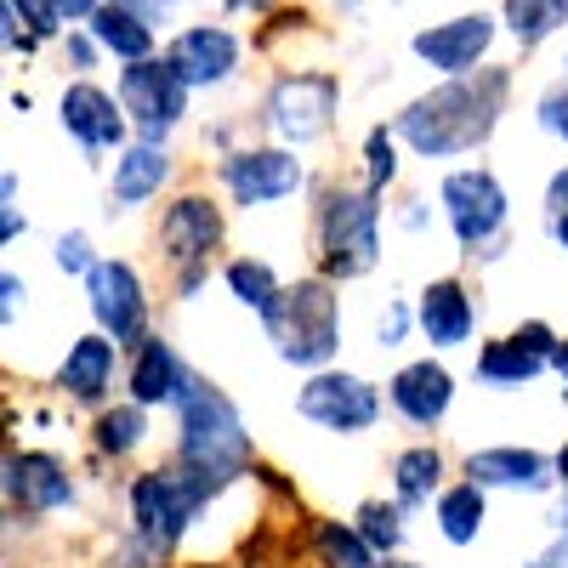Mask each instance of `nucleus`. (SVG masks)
Here are the masks:
<instances>
[{"label": "nucleus", "instance_id": "nucleus-40", "mask_svg": "<svg viewBox=\"0 0 568 568\" xmlns=\"http://www.w3.org/2000/svg\"><path fill=\"white\" fill-rule=\"evenodd\" d=\"M546 205H551V211H562V205H568V171H557V176H551V194H546Z\"/></svg>", "mask_w": 568, "mask_h": 568}, {"label": "nucleus", "instance_id": "nucleus-8", "mask_svg": "<svg viewBox=\"0 0 568 568\" xmlns=\"http://www.w3.org/2000/svg\"><path fill=\"white\" fill-rule=\"evenodd\" d=\"M444 211H449L455 240L471 256H478L506 227V194H500V182L489 171H455V176H444Z\"/></svg>", "mask_w": 568, "mask_h": 568}, {"label": "nucleus", "instance_id": "nucleus-1", "mask_svg": "<svg viewBox=\"0 0 568 568\" xmlns=\"http://www.w3.org/2000/svg\"><path fill=\"white\" fill-rule=\"evenodd\" d=\"M506 103V69H484L478 80L471 74H449V85L426 91L398 114V136L409 142L415 154L444 160V154H466L495 131Z\"/></svg>", "mask_w": 568, "mask_h": 568}, {"label": "nucleus", "instance_id": "nucleus-46", "mask_svg": "<svg viewBox=\"0 0 568 568\" xmlns=\"http://www.w3.org/2000/svg\"><path fill=\"white\" fill-rule=\"evenodd\" d=\"M393 568H415V562H393Z\"/></svg>", "mask_w": 568, "mask_h": 568}, {"label": "nucleus", "instance_id": "nucleus-37", "mask_svg": "<svg viewBox=\"0 0 568 568\" xmlns=\"http://www.w3.org/2000/svg\"><path fill=\"white\" fill-rule=\"evenodd\" d=\"M52 7H58V18H63V23H80V18H91V12H98L103 0H52Z\"/></svg>", "mask_w": 568, "mask_h": 568}, {"label": "nucleus", "instance_id": "nucleus-35", "mask_svg": "<svg viewBox=\"0 0 568 568\" xmlns=\"http://www.w3.org/2000/svg\"><path fill=\"white\" fill-rule=\"evenodd\" d=\"M540 125L568 142V85H557V91H546V98H540Z\"/></svg>", "mask_w": 568, "mask_h": 568}, {"label": "nucleus", "instance_id": "nucleus-27", "mask_svg": "<svg viewBox=\"0 0 568 568\" xmlns=\"http://www.w3.org/2000/svg\"><path fill=\"white\" fill-rule=\"evenodd\" d=\"M562 23H568V0H506V29L524 45H540Z\"/></svg>", "mask_w": 568, "mask_h": 568}, {"label": "nucleus", "instance_id": "nucleus-24", "mask_svg": "<svg viewBox=\"0 0 568 568\" xmlns=\"http://www.w3.org/2000/svg\"><path fill=\"white\" fill-rule=\"evenodd\" d=\"M171 176V160L154 149V142H136V149H125L114 160V205H142V200H154L160 194V182Z\"/></svg>", "mask_w": 568, "mask_h": 568}, {"label": "nucleus", "instance_id": "nucleus-7", "mask_svg": "<svg viewBox=\"0 0 568 568\" xmlns=\"http://www.w3.org/2000/svg\"><path fill=\"white\" fill-rule=\"evenodd\" d=\"M296 409L307 420H318L324 433H364V426H375V415H382V398H375V387L364 375L324 369L296 393Z\"/></svg>", "mask_w": 568, "mask_h": 568}, {"label": "nucleus", "instance_id": "nucleus-10", "mask_svg": "<svg viewBox=\"0 0 568 568\" xmlns=\"http://www.w3.org/2000/svg\"><path fill=\"white\" fill-rule=\"evenodd\" d=\"M91 284V313H98L103 336H114L120 347L142 342V324H149V296H142V284L125 262H98L85 273Z\"/></svg>", "mask_w": 568, "mask_h": 568}, {"label": "nucleus", "instance_id": "nucleus-29", "mask_svg": "<svg viewBox=\"0 0 568 568\" xmlns=\"http://www.w3.org/2000/svg\"><path fill=\"white\" fill-rule=\"evenodd\" d=\"M149 404H120L98 420V449L103 455H131L142 444V433H149V415H142Z\"/></svg>", "mask_w": 568, "mask_h": 568}, {"label": "nucleus", "instance_id": "nucleus-16", "mask_svg": "<svg viewBox=\"0 0 568 568\" xmlns=\"http://www.w3.org/2000/svg\"><path fill=\"white\" fill-rule=\"evenodd\" d=\"M160 240H165L171 262H182V267H205V251L222 240V211H216L211 200H200V194H187V200H176V205L165 211Z\"/></svg>", "mask_w": 568, "mask_h": 568}, {"label": "nucleus", "instance_id": "nucleus-42", "mask_svg": "<svg viewBox=\"0 0 568 568\" xmlns=\"http://www.w3.org/2000/svg\"><path fill=\"white\" fill-rule=\"evenodd\" d=\"M551 240H557V245H568V205H562V211H551Z\"/></svg>", "mask_w": 568, "mask_h": 568}, {"label": "nucleus", "instance_id": "nucleus-4", "mask_svg": "<svg viewBox=\"0 0 568 568\" xmlns=\"http://www.w3.org/2000/svg\"><path fill=\"white\" fill-rule=\"evenodd\" d=\"M182 460L216 471L222 484L240 478L251 460V433H245L240 409L211 382H187V393H182Z\"/></svg>", "mask_w": 568, "mask_h": 568}, {"label": "nucleus", "instance_id": "nucleus-34", "mask_svg": "<svg viewBox=\"0 0 568 568\" xmlns=\"http://www.w3.org/2000/svg\"><path fill=\"white\" fill-rule=\"evenodd\" d=\"M58 267L63 273H91V267H98V262H91L85 233H63V240H58Z\"/></svg>", "mask_w": 568, "mask_h": 568}, {"label": "nucleus", "instance_id": "nucleus-3", "mask_svg": "<svg viewBox=\"0 0 568 568\" xmlns=\"http://www.w3.org/2000/svg\"><path fill=\"white\" fill-rule=\"evenodd\" d=\"M267 318V336L278 347L284 364H302V369H318L329 364V353L342 347V318H336V291L324 278H302V284H284L273 296V307L262 313Z\"/></svg>", "mask_w": 568, "mask_h": 568}, {"label": "nucleus", "instance_id": "nucleus-38", "mask_svg": "<svg viewBox=\"0 0 568 568\" xmlns=\"http://www.w3.org/2000/svg\"><path fill=\"white\" fill-rule=\"evenodd\" d=\"M404 329H409V313H404V307H393V313H387V318H382V342H387V347H393V342H398V336H404Z\"/></svg>", "mask_w": 568, "mask_h": 568}, {"label": "nucleus", "instance_id": "nucleus-39", "mask_svg": "<svg viewBox=\"0 0 568 568\" xmlns=\"http://www.w3.org/2000/svg\"><path fill=\"white\" fill-rule=\"evenodd\" d=\"M0 291H7V302H0V313L12 318V313H18V296H23V284H18V278L7 273V278H0Z\"/></svg>", "mask_w": 568, "mask_h": 568}, {"label": "nucleus", "instance_id": "nucleus-5", "mask_svg": "<svg viewBox=\"0 0 568 568\" xmlns=\"http://www.w3.org/2000/svg\"><path fill=\"white\" fill-rule=\"evenodd\" d=\"M375 227H382V211H375V187L369 194H353V187H336L318 211V251H324V273L329 278H358L375 267Z\"/></svg>", "mask_w": 568, "mask_h": 568}, {"label": "nucleus", "instance_id": "nucleus-20", "mask_svg": "<svg viewBox=\"0 0 568 568\" xmlns=\"http://www.w3.org/2000/svg\"><path fill=\"white\" fill-rule=\"evenodd\" d=\"M415 324H420V336L433 342V347H460L471 336V302L455 278H438V284H426L420 291V307H415Z\"/></svg>", "mask_w": 568, "mask_h": 568}, {"label": "nucleus", "instance_id": "nucleus-11", "mask_svg": "<svg viewBox=\"0 0 568 568\" xmlns=\"http://www.w3.org/2000/svg\"><path fill=\"white\" fill-rule=\"evenodd\" d=\"M222 182L240 205H273L302 187V165L284 149H245V154L222 160Z\"/></svg>", "mask_w": 568, "mask_h": 568}, {"label": "nucleus", "instance_id": "nucleus-19", "mask_svg": "<svg viewBox=\"0 0 568 568\" xmlns=\"http://www.w3.org/2000/svg\"><path fill=\"white\" fill-rule=\"evenodd\" d=\"M182 393H187L182 358L160 336H142L136 342V364H131V398L136 404H182Z\"/></svg>", "mask_w": 568, "mask_h": 568}, {"label": "nucleus", "instance_id": "nucleus-9", "mask_svg": "<svg viewBox=\"0 0 568 568\" xmlns=\"http://www.w3.org/2000/svg\"><path fill=\"white\" fill-rule=\"evenodd\" d=\"M329 114H336V80L329 74H291V80H278L273 98H267V120L284 142L324 136Z\"/></svg>", "mask_w": 568, "mask_h": 568}, {"label": "nucleus", "instance_id": "nucleus-43", "mask_svg": "<svg viewBox=\"0 0 568 568\" xmlns=\"http://www.w3.org/2000/svg\"><path fill=\"white\" fill-rule=\"evenodd\" d=\"M0 233H7V245L23 233V222H18V211H12V205H7V216H0Z\"/></svg>", "mask_w": 568, "mask_h": 568}, {"label": "nucleus", "instance_id": "nucleus-45", "mask_svg": "<svg viewBox=\"0 0 568 568\" xmlns=\"http://www.w3.org/2000/svg\"><path fill=\"white\" fill-rule=\"evenodd\" d=\"M557 478H562V484H568V444H562V449H557Z\"/></svg>", "mask_w": 568, "mask_h": 568}, {"label": "nucleus", "instance_id": "nucleus-6", "mask_svg": "<svg viewBox=\"0 0 568 568\" xmlns=\"http://www.w3.org/2000/svg\"><path fill=\"white\" fill-rule=\"evenodd\" d=\"M120 103H125V114L136 120L142 136L160 142L187 109V80L171 58H136L120 74Z\"/></svg>", "mask_w": 568, "mask_h": 568}, {"label": "nucleus", "instance_id": "nucleus-28", "mask_svg": "<svg viewBox=\"0 0 568 568\" xmlns=\"http://www.w3.org/2000/svg\"><path fill=\"white\" fill-rule=\"evenodd\" d=\"M318 557L329 562V568H375V551L358 529H347V524H318Z\"/></svg>", "mask_w": 568, "mask_h": 568}, {"label": "nucleus", "instance_id": "nucleus-2", "mask_svg": "<svg viewBox=\"0 0 568 568\" xmlns=\"http://www.w3.org/2000/svg\"><path fill=\"white\" fill-rule=\"evenodd\" d=\"M222 489L216 471L205 466H171V471H142V478L131 484V524H136V546L149 557H165L182 529L194 524V511Z\"/></svg>", "mask_w": 568, "mask_h": 568}, {"label": "nucleus", "instance_id": "nucleus-13", "mask_svg": "<svg viewBox=\"0 0 568 568\" xmlns=\"http://www.w3.org/2000/svg\"><path fill=\"white\" fill-rule=\"evenodd\" d=\"M551 353H557V336L535 318V324L517 329V336L489 342V347L478 353V375H484L489 387H524V382H535V375L551 364Z\"/></svg>", "mask_w": 568, "mask_h": 568}, {"label": "nucleus", "instance_id": "nucleus-33", "mask_svg": "<svg viewBox=\"0 0 568 568\" xmlns=\"http://www.w3.org/2000/svg\"><path fill=\"white\" fill-rule=\"evenodd\" d=\"M364 160H369V187H387V182L398 176V154H393V136H387V131H369Z\"/></svg>", "mask_w": 568, "mask_h": 568}, {"label": "nucleus", "instance_id": "nucleus-23", "mask_svg": "<svg viewBox=\"0 0 568 568\" xmlns=\"http://www.w3.org/2000/svg\"><path fill=\"white\" fill-rule=\"evenodd\" d=\"M85 23H91V40L109 45V52L125 58V63H136V58H149V52H154V29H149V18L131 12L125 0H114V7H98Z\"/></svg>", "mask_w": 568, "mask_h": 568}, {"label": "nucleus", "instance_id": "nucleus-21", "mask_svg": "<svg viewBox=\"0 0 568 568\" xmlns=\"http://www.w3.org/2000/svg\"><path fill=\"white\" fill-rule=\"evenodd\" d=\"M466 478H478L484 489H546V455L535 449H478L466 460Z\"/></svg>", "mask_w": 568, "mask_h": 568}, {"label": "nucleus", "instance_id": "nucleus-32", "mask_svg": "<svg viewBox=\"0 0 568 568\" xmlns=\"http://www.w3.org/2000/svg\"><path fill=\"white\" fill-rule=\"evenodd\" d=\"M7 12L23 23V34L29 40H45V34H58V7H52V0H7Z\"/></svg>", "mask_w": 568, "mask_h": 568}, {"label": "nucleus", "instance_id": "nucleus-36", "mask_svg": "<svg viewBox=\"0 0 568 568\" xmlns=\"http://www.w3.org/2000/svg\"><path fill=\"white\" fill-rule=\"evenodd\" d=\"M529 568H568V500H562V517H557V540H551Z\"/></svg>", "mask_w": 568, "mask_h": 568}, {"label": "nucleus", "instance_id": "nucleus-22", "mask_svg": "<svg viewBox=\"0 0 568 568\" xmlns=\"http://www.w3.org/2000/svg\"><path fill=\"white\" fill-rule=\"evenodd\" d=\"M114 347H120L114 336H80L58 369V387L74 398H103L109 375H114Z\"/></svg>", "mask_w": 568, "mask_h": 568}, {"label": "nucleus", "instance_id": "nucleus-14", "mask_svg": "<svg viewBox=\"0 0 568 568\" xmlns=\"http://www.w3.org/2000/svg\"><path fill=\"white\" fill-rule=\"evenodd\" d=\"M120 109H125V103H114L103 85L74 80V85L63 91V131L80 136L85 149H120V142H125V114H120Z\"/></svg>", "mask_w": 568, "mask_h": 568}, {"label": "nucleus", "instance_id": "nucleus-31", "mask_svg": "<svg viewBox=\"0 0 568 568\" xmlns=\"http://www.w3.org/2000/svg\"><path fill=\"white\" fill-rule=\"evenodd\" d=\"M358 535L375 551H398V540H404V506H387V500L358 506Z\"/></svg>", "mask_w": 568, "mask_h": 568}, {"label": "nucleus", "instance_id": "nucleus-44", "mask_svg": "<svg viewBox=\"0 0 568 568\" xmlns=\"http://www.w3.org/2000/svg\"><path fill=\"white\" fill-rule=\"evenodd\" d=\"M551 369L562 375V387H568V342H557V353H551Z\"/></svg>", "mask_w": 568, "mask_h": 568}, {"label": "nucleus", "instance_id": "nucleus-18", "mask_svg": "<svg viewBox=\"0 0 568 568\" xmlns=\"http://www.w3.org/2000/svg\"><path fill=\"white\" fill-rule=\"evenodd\" d=\"M7 495L23 511H63L74 500V484L52 455H7Z\"/></svg>", "mask_w": 568, "mask_h": 568}, {"label": "nucleus", "instance_id": "nucleus-17", "mask_svg": "<svg viewBox=\"0 0 568 568\" xmlns=\"http://www.w3.org/2000/svg\"><path fill=\"white\" fill-rule=\"evenodd\" d=\"M171 63L182 69L187 85H216L227 80L233 69H240V40H233L227 29H182L176 45H171Z\"/></svg>", "mask_w": 568, "mask_h": 568}, {"label": "nucleus", "instance_id": "nucleus-15", "mask_svg": "<svg viewBox=\"0 0 568 568\" xmlns=\"http://www.w3.org/2000/svg\"><path fill=\"white\" fill-rule=\"evenodd\" d=\"M387 393H393V409H398L404 420H415V426H438V420L449 415L455 382H449V369H444V364L420 358V364H404V369L393 375Z\"/></svg>", "mask_w": 568, "mask_h": 568}, {"label": "nucleus", "instance_id": "nucleus-41", "mask_svg": "<svg viewBox=\"0 0 568 568\" xmlns=\"http://www.w3.org/2000/svg\"><path fill=\"white\" fill-rule=\"evenodd\" d=\"M125 7H131V12H142V18H160V12H171V7H176V0H125Z\"/></svg>", "mask_w": 568, "mask_h": 568}, {"label": "nucleus", "instance_id": "nucleus-30", "mask_svg": "<svg viewBox=\"0 0 568 568\" xmlns=\"http://www.w3.org/2000/svg\"><path fill=\"white\" fill-rule=\"evenodd\" d=\"M227 291L240 296L245 307L267 313V307H273V296L284 291V284L273 278V267H267V262H245V256H240V262H227Z\"/></svg>", "mask_w": 568, "mask_h": 568}, {"label": "nucleus", "instance_id": "nucleus-26", "mask_svg": "<svg viewBox=\"0 0 568 568\" xmlns=\"http://www.w3.org/2000/svg\"><path fill=\"white\" fill-rule=\"evenodd\" d=\"M438 478H444V455L438 449H404L398 455V466H393V484H398V506H426L433 500V489H438Z\"/></svg>", "mask_w": 568, "mask_h": 568}, {"label": "nucleus", "instance_id": "nucleus-12", "mask_svg": "<svg viewBox=\"0 0 568 568\" xmlns=\"http://www.w3.org/2000/svg\"><path fill=\"white\" fill-rule=\"evenodd\" d=\"M495 40V18L484 12H466V18H449V23H433L415 34V58L433 63L438 74H471L478 69V58L489 52Z\"/></svg>", "mask_w": 568, "mask_h": 568}, {"label": "nucleus", "instance_id": "nucleus-25", "mask_svg": "<svg viewBox=\"0 0 568 568\" xmlns=\"http://www.w3.org/2000/svg\"><path fill=\"white\" fill-rule=\"evenodd\" d=\"M438 529H444V540H455V546L478 540V529H484V484H478V478L438 495Z\"/></svg>", "mask_w": 568, "mask_h": 568}]
</instances>
